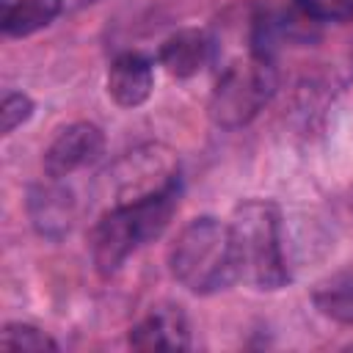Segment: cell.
<instances>
[{
	"label": "cell",
	"instance_id": "cell-1",
	"mask_svg": "<svg viewBox=\"0 0 353 353\" xmlns=\"http://www.w3.org/2000/svg\"><path fill=\"white\" fill-rule=\"evenodd\" d=\"M237 281L251 290L273 292L290 281V268L281 248V215L273 201L248 199L237 204L229 221Z\"/></svg>",
	"mask_w": 353,
	"mask_h": 353
},
{
	"label": "cell",
	"instance_id": "cell-2",
	"mask_svg": "<svg viewBox=\"0 0 353 353\" xmlns=\"http://www.w3.org/2000/svg\"><path fill=\"white\" fill-rule=\"evenodd\" d=\"M182 185H171L154 196L130 204H113L91 232V256L102 276L116 273L124 259L143 243L163 234L176 204Z\"/></svg>",
	"mask_w": 353,
	"mask_h": 353
},
{
	"label": "cell",
	"instance_id": "cell-3",
	"mask_svg": "<svg viewBox=\"0 0 353 353\" xmlns=\"http://www.w3.org/2000/svg\"><path fill=\"white\" fill-rule=\"evenodd\" d=\"M171 276L193 295H212L237 281L234 245L229 223L201 215L193 218L168 251Z\"/></svg>",
	"mask_w": 353,
	"mask_h": 353
},
{
	"label": "cell",
	"instance_id": "cell-4",
	"mask_svg": "<svg viewBox=\"0 0 353 353\" xmlns=\"http://www.w3.org/2000/svg\"><path fill=\"white\" fill-rule=\"evenodd\" d=\"M273 91H276L273 63L251 55L245 63H234L218 77L207 105L210 119L218 127L237 130L248 124L268 105Z\"/></svg>",
	"mask_w": 353,
	"mask_h": 353
},
{
	"label": "cell",
	"instance_id": "cell-5",
	"mask_svg": "<svg viewBox=\"0 0 353 353\" xmlns=\"http://www.w3.org/2000/svg\"><path fill=\"white\" fill-rule=\"evenodd\" d=\"M108 176L116 193V204H130L176 185L179 163L174 160L171 152L160 146H143V149L127 152Z\"/></svg>",
	"mask_w": 353,
	"mask_h": 353
},
{
	"label": "cell",
	"instance_id": "cell-6",
	"mask_svg": "<svg viewBox=\"0 0 353 353\" xmlns=\"http://www.w3.org/2000/svg\"><path fill=\"white\" fill-rule=\"evenodd\" d=\"M105 149V135L97 124L77 121L58 132V138L44 152V174L52 179L72 176L74 171L99 160Z\"/></svg>",
	"mask_w": 353,
	"mask_h": 353
},
{
	"label": "cell",
	"instance_id": "cell-7",
	"mask_svg": "<svg viewBox=\"0 0 353 353\" xmlns=\"http://www.w3.org/2000/svg\"><path fill=\"white\" fill-rule=\"evenodd\" d=\"M130 345L135 350H185L190 347L188 317L179 306H154L138 325L130 328Z\"/></svg>",
	"mask_w": 353,
	"mask_h": 353
},
{
	"label": "cell",
	"instance_id": "cell-8",
	"mask_svg": "<svg viewBox=\"0 0 353 353\" xmlns=\"http://www.w3.org/2000/svg\"><path fill=\"white\" fill-rule=\"evenodd\" d=\"M154 88L152 61L141 52H124L110 63L108 72V94L121 108H138L149 99Z\"/></svg>",
	"mask_w": 353,
	"mask_h": 353
},
{
	"label": "cell",
	"instance_id": "cell-9",
	"mask_svg": "<svg viewBox=\"0 0 353 353\" xmlns=\"http://www.w3.org/2000/svg\"><path fill=\"white\" fill-rule=\"evenodd\" d=\"M210 55H212V39L199 28H185V30L171 33L160 44L157 61L160 66H165L171 77L188 80L207 66Z\"/></svg>",
	"mask_w": 353,
	"mask_h": 353
},
{
	"label": "cell",
	"instance_id": "cell-10",
	"mask_svg": "<svg viewBox=\"0 0 353 353\" xmlns=\"http://www.w3.org/2000/svg\"><path fill=\"white\" fill-rule=\"evenodd\" d=\"M30 218L41 234L58 237L69 232L74 221V196L61 185V179L47 176V185L30 190Z\"/></svg>",
	"mask_w": 353,
	"mask_h": 353
},
{
	"label": "cell",
	"instance_id": "cell-11",
	"mask_svg": "<svg viewBox=\"0 0 353 353\" xmlns=\"http://www.w3.org/2000/svg\"><path fill=\"white\" fill-rule=\"evenodd\" d=\"M312 303L323 317L353 325V262L320 279L312 290Z\"/></svg>",
	"mask_w": 353,
	"mask_h": 353
},
{
	"label": "cell",
	"instance_id": "cell-12",
	"mask_svg": "<svg viewBox=\"0 0 353 353\" xmlns=\"http://www.w3.org/2000/svg\"><path fill=\"white\" fill-rule=\"evenodd\" d=\"M63 8V0H17L3 11V33L22 39L47 28Z\"/></svg>",
	"mask_w": 353,
	"mask_h": 353
},
{
	"label": "cell",
	"instance_id": "cell-13",
	"mask_svg": "<svg viewBox=\"0 0 353 353\" xmlns=\"http://www.w3.org/2000/svg\"><path fill=\"white\" fill-rule=\"evenodd\" d=\"M0 347L3 350H58V342L44 334L41 328L30 325V323H6L3 334H0Z\"/></svg>",
	"mask_w": 353,
	"mask_h": 353
},
{
	"label": "cell",
	"instance_id": "cell-14",
	"mask_svg": "<svg viewBox=\"0 0 353 353\" xmlns=\"http://www.w3.org/2000/svg\"><path fill=\"white\" fill-rule=\"evenodd\" d=\"M309 19L323 22H345L353 17V0H292Z\"/></svg>",
	"mask_w": 353,
	"mask_h": 353
},
{
	"label": "cell",
	"instance_id": "cell-15",
	"mask_svg": "<svg viewBox=\"0 0 353 353\" xmlns=\"http://www.w3.org/2000/svg\"><path fill=\"white\" fill-rule=\"evenodd\" d=\"M33 113V99L22 91H11L3 97V105H0V116H3V135L14 132L22 121H28Z\"/></svg>",
	"mask_w": 353,
	"mask_h": 353
}]
</instances>
